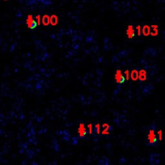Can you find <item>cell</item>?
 Masks as SVG:
<instances>
[{"instance_id":"obj_1","label":"cell","mask_w":165,"mask_h":165,"mask_svg":"<svg viewBox=\"0 0 165 165\" xmlns=\"http://www.w3.org/2000/svg\"><path fill=\"white\" fill-rule=\"evenodd\" d=\"M26 23H27L28 28L30 29H34L37 26V23L36 20L33 19L32 15H28V18H27V20H26Z\"/></svg>"},{"instance_id":"obj_2","label":"cell","mask_w":165,"mask_h":165,"mask_svg":"<svg viewBox=\"0 0 165 165\" xmlns=\"http://www.w3.org/2000/svg\"><path fill=\"white\" fill-rule=\"evenodd\" d=\"M115 80L116 81V82L118 84H123L124 82L126 80V78L125 76L122 74V71L120 70H118L115 74Z\"/></svg>"},{"instance_id":"obj_3","label":"cell","mask_w":165,"mask_h":165,"mask_svg":"<svg viewBox=\"0 0 165 165\" xmlns=\"http://www.w3.org/2000/svg\"><path fill=\"white\" fill-rule=\"evenodd\" d=\"M78 136H80V138H84V136H86V134H87V129H86L84 123L80 124V127H78Z\"/></svg>"},{"instance_id":"obj_4","label":"cell","mask_w":165,"mask_h":165,"mask_svg":"<svg viewBox=\"0 0 165 165\" xmlns=\"http://www.w3.org/2000/svg\"><path fill=\"white\" fill-rule=\"evenodd\" d=\"M148 140H149V143L150 144H154L157 141L156 135V134H154V131L153 130H150V131H149Z\"/></svg>"},{"instance_id":"obj_5","label":"cell","mask_w":165,"mask_h":165,"mask_svg":"<svg viewBox=\"0 0 165 165\" xmlns=\"http://www.w3.org/2000/svg\"><path fill=\"white\" fill-rule=\"evenodd\" d=\"M126 34L127 36H128L129 39H132L134 36V28L132 25H129L128 28H127L126 30Z\"/></svg>"},{"instance_id":"obj_6","label":"cell","mask_w":165,"mask_h":165,"mask_svg":"<svg viewBox=\"0 0 165 165\" xmlns=\"http://www.w3.org/2000/svg\"><path fill=\"white\" fill-rule=\"evenodd\" d=\"M142 32L145 36H149L150 34V27L149 25H144L142 29Z\"/></svg>"},{"instance_id":"obj_7","label":"cell","mask_w":165,"mask_h":165,"mask_svg":"<svg viewBox=\"0 0 165 165\" xmlns=\"http://www.w3.org/2000/svg\"><path fill=\"white\" fill-rule=\"evenodd\" d=\"M50 24L53 25V26H55L58 24V18L56 15H52L50 17Z\"/></svg>"},{"instance_id":"obj_8","label":"cell","mask_w":165,"mask_h":165,"mask_svg":"<svg viewBox=\"0 0 165 165\" xmlns=\"http://www.w3.org/2000/svg\"><path fill=\"white\" fill-rule=\"evenodd\" d=\"M50 17L48 15H44L42 18H41V22L44 25V26H48L50 24Z\"/></svg>"},{"instance_id":"obj_9","label":"cell","mask_w":165,"mask_h":165,"mask_svg":"<svg viewBox=\"0 0 165 165\" xmlns=\"http://www.w3.org/2000/svg\"><path fill=\"white\" fill-rule=\"evenodd\" d=\"M138 78L142 81L146 80V72L145 70H141L138 72Z\"/></svg>"},{"instance_id":"obj_10","label":"cell","mask_w":165,"mask_h":165,"mask_svg":"<svg viewBox=\"0 0 165 165\" xmlns=\"http://www.w3.org/2000/svg\"><path fill=\"white\" fill-rule=\"evenodd\" d=\"M130 77H131V80L133 81H136L138 80V72L137 70H133L131 71V74H130Z\"/></svg>"},{"instance_id":"obj_11","label":"cell","mask_w":165,"mask_h":165,"mask_svg":"<svg viewBox=\"0 0 165 165\" xmlns=\"http://www.w3.org/2000/svg\"><path fill=\"white\" fill-rule=\"evenodd\" d=\"M151 28H152V31L150 30V35L153 36H156L158 35V25L156 24H154V25H151Z\"/></svg>"},{"instance_id":"obj_12","label":"cell","mask_w":165,"mask_h":165,"mask_svg":"<svg viewBox=\"0 0 165 165\" xmlns=\"http://www.w3.org/2000/svg\"><path fill=\"white\" fill-rule=\"evenodd\" d=\"M103 126L104 127V130L102 131V134H109V131H108L109 126L108 125V124H104V125H103Z\"/></svg>"},{"instance_id":"obj_13","label":"cell","mask_w":165,"mask_h":165,"mask_svg":"<svg viewBox=\"0 0 165 165\" xmlns=\"http://www.w3.org/2000/svg\"><path fill=\"white\" fill-rule=\"evenodd\" d=\"M95 130L96 131V134H100V124H96Z\"/></svg>"},{"instance_id":"obj_14","label":"cell","mask_w":165,"mask_h":165,"mask_svg":"<svg viewBox=\"0 0 165 165\" xmlns=\"http://www.w3.org/2000/svg\"><path fill=\"white\" fill-rule=\"evenodd\" d=\"M41 17L38 15V16H36V23H37V25H40V22H41Z\"/></svg>"},{"instance_id":"obj_15","label":"cell","mask_w":165,"mask_h":165,"mask_svg":"<svg viewBox=\"0 0 165 165\" xmlns=\"http://www.w3.org/2000/svg\"><path fill=\"white\" fill-rule=\"evenodd\" d=\"M125 78H126V80H128L130 78V71L128 70H125Z\"/></svg>"},{"instance_id":"obj_16","label":"cell","mask_w":165,"mask_h":165,"mask_svg":"<svg viewBox=\"0 0 165 165\" xmlns=\"http://www.w3.org/2000/svg\"><path fill=\"white\" fill-rule=\"evenodd\" d=\"M88 130L89 132V134H92V124H89L88 126Z\"/></svg>"},{"instance_id":"obj_17","label":"cell","mask_w":165,"mask_h":165,"mask_svg":"<svg viewBox=\"0 0 165 165\" xmlns=\"http://www.w3.org/2000/svg\"><path fill=\"white\" fill-rule=\"evenodd\" d=\"M136 29L138 30V36H141V26L138 25L136 27Z\"/></svg>"},{"instance_id":"obj_18","label":"cell","mask_w":165,"mask_h":165,"mask_svg":"<svg viewBox=\"0 0 165 165\" xmlns=\"http://www.w3.org/2000/svg\"><path fill=\"white\" fill-rule=\"evenodd\" d=\"M158 135H159V140H162V130H159L158 131Z\"/></svg>"},{"instance_id":"obj_19","label":"cell","mask_w":165,"mask_h":165,"mask_svg":"<svg viewBox=\"0 0 165 165\" xmlns=\"http://www.w3.org/2000/svg\"><path fill=\"white\" fill-rule=\"evenodd\" d=\"M5 1H6V0H5Z\"/></svg>"}]
</instances>
